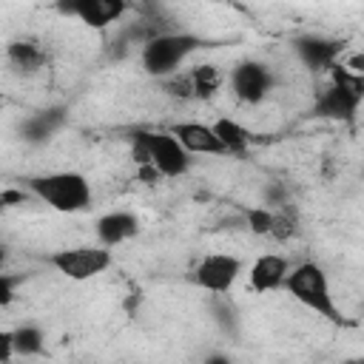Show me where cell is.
I'll return each mask as SVG.
<instances>
[{"instance_id": "1", "label": "cell", "mask_w": 364, "mask_h": 364, "mask_svg": "<svg viewBox=\"0 0 364 364\" xmlns=\"http://www.w3.org/2000/svg\"><path fill=\"white\" fill-rule=\"evenodd\" d=\"M299 304H304L307 310L318 313L321 318L338 324V327H350L353 321H347V316L338 310L336 304V296H333V287H330V279L324 273L321 264L316 262H301L296 267L287 270L284 276V284H282Z\"/></svg>"}, {"instance_id": "2", "label": "cell", "mask_w": 364, "mask_h": 364, "mask_svg": "<svg viewBox=\"0 0 364 364\" xmlns=\"http://www.w3.org/2000/svg\"><path fill=\"white\" fill-rule=\"evenodd\" d=\"M131 156L136 165H151L159 176L176 179L191 171V154L176 142L171 131L134 128L131 131Z\"/></svg>"}, {"instance_id": "3", "label": "cell", "mask_w": 364, "mask_h": 364, "mask_svg": "<svg viewBox=\"0 0 364 364\" xmlns=\"http://www.w3.org/2000/svg\"><path fill=\"white\" fill-rule=\"evenodd\" d=\"M202 48H210V40L191 34V31H162V34L142 43L139 63H142V71L148 77L162 80V77L179 71V65Z\"/></svg>"}, {"instance_id": "4", "label": "cell", "mask_w": 364, "mask_h": 364, "mask_svg": "<svg viewBox=\"0 0 364 364\" xmlns=\"http://www.w3.org/2000/svg\"><path fill=\"white\" fill-rule=\"evenodd\" d=\"M28 193L46 202L57 213H82L91 208V182L77 171H54L26 179Z\"/></svg>"}, {"instance_id": "5", "label": "cell", "mask_w": 364, "mask_h": 364, "mask_svg": "<svg viewBox=\"0 0 364 364\" xmlns=\"http://www.w3.org/2000/svg\"><path fill=\"white\" fill-rule=\"evenodd\" d=\"M330 82L327 88L316 97L313 114L321 119H336V122H353L361 100H364V74L350 71L341 60L330 65Z\"/></svg>"}, {"instance_id": "6", "label": "cell", "mask_w": 364, "mask_h": 364, "mask_svg": "<svg viewBox=\"0 0 364 364\" xmlns=\"http://www.w3.org/2000/svg\"><path fill=\"white\" fill-rule=\"evenodd\" d=\"M48 264L71 282H88L105 273L114 264V256H111V247L105 245H80V247L54 250L48 256Z\"/></svg>"}, {"instance_id": "7", "label": "cell", "mask_w": 364, "mask_h": 364, "mask_svg": "<svg viewBox=\"0 0 364 364\" xmlns=\"http://www.w3.org/2000/svg\"><path fill=\"white\" fill-rule=\"evenodd\" d=\"M131 9V0H54V11L74 17L88 28H108L119 23Z\"/></svg>"}, {"instance_id": "8", "label": "cell", "mask_w": 364, "mask_h": 364, "mask_svg": "<svg viewBox=\"0 0 364 364\" xmlns=\"http://www.w3.org/2000/svg\"><path fill=\"white\" fill-rule=\"evenodd\" d=\"M242 267H245L242 259L230 253H208L193 267V282L205 293H230L236 279L242 276Z\"/></svg>"}, {"instance_id": "9", "label": "cell", "mask_w": 364, "mask_h": 364, "mask_svg": "<svg viewBox=\"0 0 364 364\" xmlns=\"http://www.w3.org/2000/svg\"><path fill=\"white\" fill-rule=\"evenodd\" d=\"M273 71L259 60H242L230 71V91L245 105H259L273 88Z\"/></svg>"}, {"instance_id": "10", "label": "cell", "mask_w": 364, "mask_h": 364, "mask_svg": "<svg viewBox=\"0 0 364 364\" xmlns=\"http://www.w3.org/2000/svg\"><path fill=\"white\" fill-rule=\"evenodd\" d=\"M293 51L307 71L321 74V71H330V65L341 60L344 43L333 37H321V34H301L293 40Z\"/></svg>"}, {"instance_id": "11", "label": "cell", "mask_w": 364, "mask_h": 364, "mask_svg": "<svg viewBox=\"0 0 364 364\" xmlns=\"http://www.w3.org/2000/svg\"><path fill=\"white\" fill-rule=\"evenodd\" d=\"M139 216L131 213V210H108L97 219L94 225V233H97V242L105 245V247H117V245H125L131 242L134 236H139Z\"/></svg>"}, {"instance_id": "12", "label": "cell", "mask_w": 364, "mask_h": 364, "mask_svg": "<svg viewBox=\"0 0 364 364\" xmlns=\"http://www.w3.org/2000/svg\"><path fill=\"white\" fill-rule=\"evenodd\" d=\"M68 119V108L65 105H48V108H40L34 111L31 117L23 119L20 125V136L28 142V145H43L48 142Z\"/></svg>"}, {"instance_id": "13", "label": "cell", "mask_w": 364, "mask_h": 364, "mask_svg": "<svg viewBox=\"0 0 364 364\" xmlns=\"http://www.w3.org/2000/svg\"><path fill=\"white\" fill-rule=\"evenodd\" d=\"M176 142L188 151V154H213V156H225L222 142L216 139L213 128L208 122H173L168 128Z\"/></svg>"}, {"instance_id": "14", "label": "cell", "mask_w": 364, "mask_h": 364, "mask_svg": "<svg viewBox=\"0 0 364 364\" xmlns=\"http://www.w3.org/2000/svg\"><path fill=\"white\" fill-rule=\"evenodd\" d=\"M290 270V262L279 253H262L247 273V284L253 293H270L284 284V276Z\"/></svg>"}, {"instance_id": "15", "label": "cell", "mask_w": 364, "mask_h": 364, "mask_svg": "<svg viewBox=\"0 0 364 364\" xmlns=\"http://www.w3.org/2000/svg\"><path fill=\"white\" fill-rule=\"evenodd\" d=\"M6 63L17 74L31 77V74H40L48 65V51L43 48V43L28 40V37H20V40H11L6 46Z\"/></svg>"}, {"instance_id": "16", "label": "cell", "mask_w": 364, "mask_h": 364, "mask_svg": "<svg viewBox=\"0 0 364 364\" xmlns=\"http://www.w3.org/2000/svg\"><path fill=\"white\" fill-rule=\"evenodd\" d=\"M210 128H213L216 139L222 142L225 154H236V156L247 154V148H250L253 136H250V131H247L245 125H239V122H236V119H230V117H222V119H216Z\"/></svg>"}, {"instance_id": "17", "label": "cell", "mask_w": 364, "mask_h": 364, "mask_svg": "<svg viewBox=\"0 0 364 364\" xmlns=\"http://www.w3.org/2000/svg\"><path fill=\"white\" fill-rule=\"evenodd\" d=\"M208 310H210V316H213V321L222 333H228V336L239 333V310H236V304L230 301L228 293H210Z\"/></svg>"}, {"instance_id": "18", "label": "cell", "mask_w": 364, "mask_h": 364, "mask_svg": "<svg viewBox=\"0 0 364 364\" xmlns=\"http://www.w3.org/2000/svg\"><path fill=\"white\" fill-rule=\"evenodd\" d=\"M188 77H191V85H193V100H210L222 88V71L213 63L193 65L188 71Z\"/></svg>"}, {"instance_id": "19", "label": "cell", "mask_w": 364, "mask_h": 364, "mask_svg": "<svg viewBox=\"0 0 364 364\" xmlns=\"http://www.w3.org/2000/svg\"><path fill=\"white\" fill-rule=\"evenodd\" d=\"M11 341H14V355L31 358V355H43L46 350V333L37 324H20L11 330Z\"/></svg>"}, {"instance_id": "20", "label": "cell", "mask_w": 364, "mask_h": 364, "mask_svg": "<svg viewBox=\"0 0 364 364\" xmlns=\"http://www.w3.org/2000/svg\"><path fill=\"white\" fill-rule=\"evenodd\" d=\"M162 91H165L168 97H173V100H193V85H191L188 71H185V74L173 71V74L162 77Z\"/></svg>"}, {"instance_id": "21", "label": "cell", "mask_w": 364, "mask_h": 364, "mask_svg": "<svg viewBox=\"0 0 364 364\" xmlns=\"http://www.w3.org/2000/svg\"><path fill=\"white\" fill-rule=\"evenodd\" d=\"M245 216H247L250 233L270 239V228H273V208H270V205H256V208H250Z\"/></svg>"}, {"instance_id": "22", "label": "cell", "mask_w": 364, "mask_h": 364, "mask_svg": "<svg viewBox=\"0 0 364 364\" xmlns=\"http://www.w3.org/2000/svg\"><path fill=\"white\" fill-rule=\"evenodd\" d=\"M23 282V276H9V273H0V310L9 307L17 296V284Z\"/></svg>"}, {"instance_id": "23", "label": "cell", "mask_w": 364, "mask_h": 364, "mask_svg": "<svg viewBox=\"0 0 364 364\" xmlns=\"http://www.w3.org/2000/svg\"><path fill=\"white\" fill-rule=\"evenodd\" d=\"M23 202H26V193H23L20 188H6V191H0V213L9 210V208H14V205H23Z\"/></svg>"}, {"instance_id": "24", "label": "cell", "mask_w": 364, "mask_h": 364, "mask_svg": "<svg viewBox=\"0 0 364 364\" xmlns=\"http://www.w3.org/2000/svg\"><path fill=\"white\" fill-rule=\"evenodd\" d=\"M11 358H14L11 330H0V361H11Z\"/></svg>"}, {"instance_id": "25", "label": "cell", "mask_w": 364, "mask_h": 364, "mask_svg": "<svg viewBox=\"0 0 364 364\" xmlns=\"http://www.w3.org/2000/svg\"><path fill=\"white\" fill-rule=\"evenodd\" d=\"M6 259H9V247H6L3 242H0V267L6 264Z\"/></svg>"}]
</instances>
